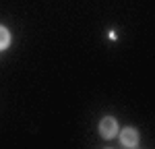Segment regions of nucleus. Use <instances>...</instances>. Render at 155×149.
<instances>
[{
	"instance_id": "obj_1",
	"label": "nucleus",
	"mask_w": 155,
	"mask_h": 149,
	"mask_svg": "<svg viewBox=\"0 0 155 149\" xmlns=\"http://www.w3.org/2000/svg\"><path fill=\"white\" fill-rule=\"evenodd\" d=\"M116 133H118L116 118H112V116L101 118V122H99V135L104 137V139H112V137H116Z\"/></svg>"
},
{
	"instance_id": "obj_2",
	"label": "nucleus",
	"mask_w": 155,
	"mask_h": 149,
	"mask_svg": "<svg viewBox=\"0 0 155 149\" xmlns=\"http://www.w3.org/2000/svg\"><path fill=\"white\" fill-rule=\"evenodd\" d=\"M120 143H122V147H139V133L132 128V126H128V128H124L122 131V135H120Z\"/></svg>"
},
{
	"instance_id": "obj_3",
	"label": "nucleus",
	"mask_w": 155,
	"mask_h": 149,
	"mask_svg": "<svg viewBox=\"0 0 155 149\" xmlns=\"http://www.w3.org/2000/svg\"><path fill=\"white\" fill-rule=\"evenodd\" d=\"M8 46H11V31L4 25H0V50H6Z\"/></svg>"
}]
</instances>
